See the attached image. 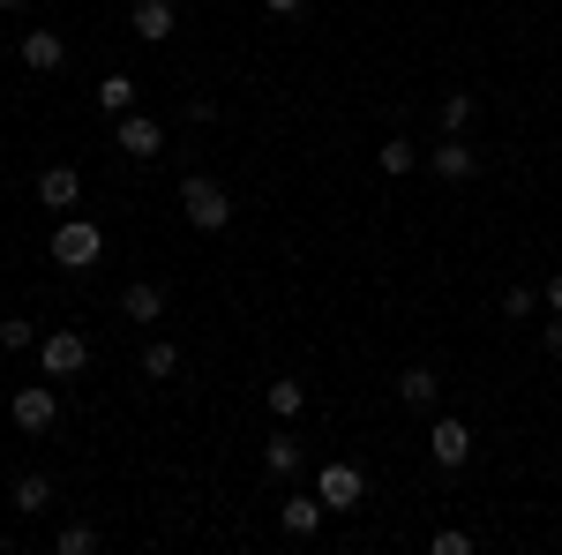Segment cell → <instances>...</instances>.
Listing matches in <instances>:
<instances>
[{
    "mask_svg": "<svg viewBox=\"0 0 562 555\" xmlns=\"http://www.w3.org/2000/svg\"><path fill=\"white\" fill-rule=\"evenodd\" d=\"M180 218H188L195 233H225V225H233V196L217 188L211 173H188V180H180Z\"/></svg>",
    "mask_w": 562,
    "mask_h": 555,
    "instance_id": "6da1fadb",
    "label": "cell"
},
{
    "mask_svg": "<svg viewBox=\"0 0 562 555\" xmlns=\"http://www.w3.org/2000/svg\"><path fill=\"white\" fill-rule=\"evenodd\" d=\"M98 256H105V225H98V218H60V225H53V263H60V270H98Z\"/></svg>",
    "mask_w": 562,
    "mask_h": 555,
    "instance_id": "7a4b0ae2",
    "label": "cell"
},
{
    "mask_svg": "<svg viewBox=\"0 0 562 555\" xmlns=\"http://www.w3.org/2000/svg\"><path fill=\"white\" fill-rule=\"evenodd\" d=\"M38 368L53 376V384L83 376V368H90V338H83V331H45V338H38Z\"/></svg>",
    "mask_w": 562,
    "mask_h": 555,
    "instance_id": "3957f363",
    "label": "cell"
},
{
    "mask_svg": "<svg viewBox=\"0 0 562 555\" xmlns=\"http://www.w3.org/2000/svg\"><path fill=\"white\" fill-rule=\"evenodd\" d=\"M8 421L23 428V435H45V428L60 421V390H53V376L45 384H23L15 398H8Z\"/></svg>",
    "mask_w": 562,
    "mask_h": 555,
    "instance_id": "277c9868",
    "label": "cell"
},
{
    "mask_svg": "<svg viewBox=\"0 0 562 555\" xmlns=\"http://www.w3.org/2000/svg\"><path fill=\"white\" fill-rule=\"evenodd\" d=\"M315 496H323V511H360V503H368V473L346 466V458H330L323 480H315Z\"/></svg>",
    "mask_w": 562,
    "mask_h": 555,
    "instance_id": "5b68a950",
    "label": "cell"
},
{
    "mask_svg": "<svg viewBox=\"0 0 562 555\" xmlns=\"http://www.w3.org/2000/svg\"><path fill=\"white\" fill-rule=\"evenodd\" d=\"M428 458L442 473H458L465 458H473V428L458 421V413H435V428H428Z\"/></svg>",
    "mask_w": 562,
    "mask_h": 555,
    "instance_id": "8992f818",
    "label": "cell"
},
{
    "mask_svg": "<svg viewBox=\"0 0 562 555\" xmlns=\"http://www.w3.org/2000/svg\"><path fill=\"white\" fill-rule=\"evenodd\" d=\"M428 173H435V180H473V173H480V151L465 143V135H442V143L428 151Z\"/></svg>",
    "mask_w": 562,
    "mask_h": 555,
    "instance_id": "52a82bcc",
    "label": "cell"
},
{
    "mask_svg": "<svg viewBox=\"0 0 562 555\" xmlns=\"http://www.w3.org/2000/svg\"><path fill=\"white\" fill-rule=\"evenodd\" d=\"M23 68H31V76H60V68H68V38H60V31H23Z\"/></svg>",
    "mask_w": 562,
    "mask_h": 555,
    "instance_id": "ba28073f",
    "label": "cell"
},
{
    "mask_svg": "<svg viewBox=\"0 0 562 555\" xmlns=\"http://www.w3.org/2000/svg\"><path fill=\"white\" fill-rule=\"evenodd\" d=\"M113 143H121L128 158H143V166H150V158L166 151V129H158L150 113H121V129H113Z\"/></svg>",
    "mask_w": 562,
    "mask_h": 555,
    "instance_id": "9c48e42d",
    "label": "cell"
},
{
    "mask_svg": "<svg viewBox=\"0 0 562 555\" xmlns=\"http://www.w3.org/2000/svg\"><path fill=\"white\" fill-rule=\"evenodd\" d=\"M38 203L68 218L76 203H83V173H76V166H45V173H38Z\"/></svg>",
    "mask_w": 562,
    "mask_h": 555,
    "instance_id": "30bf717a",
    "label": "cell"
},
{
    "mask_svg": "<svg viewBox=\"0 0 562 555\" xmlns=\"http://www.w3.org/2000/svg\"><path fill=\"white\" fill-rule=\"evenodd\" d=\"M278 525H285V541H315L323 533V496H285L278 503Z\"/></svg>",
    "mask_w": 562,
    "mask_h": 555,
    "instance_id": "8fae6325",
    "label": "cell"
},
{
    "mask_svg": "<svg viewBox=\"0 0 562 555\" xmlns=\"http://www.w3.org/2000/svg\"><path fill=\"white\" fill-rule=\"evenodd\" d=\"M301 466H307L301 435H293V428H278V435L262 443V473H270V480H293V473H301Z\"/></svg>",
    "mask_w": 562,
    "mask_h": 555,
    "instance_id": "7c38bea8",
    "label": "cell"
},
{
    "mask_svg": "<svg viewBox=\"0 0 562 555\" xmlns=\"http://www.w3.org/2000/svg\"><path fill=\"white\" fill-rule=\"evenodd\" d=\"M135 31H143L150 45H166L180 31V8H173V0H135Z\"/></svg>",
    "mask_w": 562,
    "mask_h": 555,
    "instance_id": "4fadbf2b",
    "label": "cell"
},
{
    "mask_svg": "<svg viewBox=\"0 0 562 555\" xmlns=\"http://www.w3.org/2000/svg\"><path fill=\"white\" fill-rule=\"evenodd\" d=\"M121 315H128V323H158V315H166V286L135 278L128 293H121Z\"/></svg>",
    "mask_w": 562,
    "mask_h": 555,
    "instance_id": "5bb4252c",
    "label": "cell"
},
{
    "mask_svg": "<svg viewBox=\"0 0 562 555\" xmlns=\"http://www.w3.org/2000/svg\"><path fill=\"white\" fill-rule=\"evenodd\" d=\"M397 398H405V406H420V413H428L435 398H442V376H435L428 360H413V368H405V376H397Z\"/></svg>",
    "mask_w": 562,
    "mask_h": 555,
    "instance_id": "9a60e30c",
    "label": "cell"
},
{
    "mask_svg": "<svg viewBox=\"0 0 562 555\" xmlns=\"http://www.w3.org/2000/svg\"><path fill=\"white\" fill-rule=\"evenodd\" d=\"M8 496H15V511H23V518L53 511V473H15V488H8Z\"/></svg>",
    "mask_w": 562,
    "mask_h": 555,
    "instance_id": "2e32d148",
    "label": "cell"
},
{
    "mask_svg": "<svg viewBox=\"0 0 562 555\" xmlns=\"http://www.w3.org/2000/svg\"><path fill=\"white\" fill-rule=\"evenodd\" d=\"M262 406H270L278 421H293V413L307 406V384H301V376H278V384H262Z\"/></svg>",
    "mask_w": 562,
    "mask_h": 555,
    "instance_id": "e0dca14e",
    "label": "cell"
},
{
    "mask_svg": "<svg viewBox=\"0 0 562 555\" xmlns=\"http://www.w3.org/2000/svg\"><path fill=\"white\" fill-rule=\"evenodd\" d=\"M143 376H150V384H173V376H180V345L150 338V345H143Z\"/></svg>",
    "mask_w": 562,
    "mask_h": 555,
    "instance_id": "ac0fdd59",
    "label": "cell"
},
{
    "mask_svg": "<svg viewBox=\"0 0 562 555\" xmlns=\"http://www.w3.org/2000/svg\"><path fill=\"white\" fill-rule=\"evenodd\" d=\"M98 106H105L113 121H121V113H135V76H105V84H98Z\"/></svg>",
    "mask_w": 562,
    "mask_h": 555,
    "instance_id": "d6986e66",
    "label": "cell"
},
{
    "mask_svg": "<svg viewBox=\"0 0 562 555\" xmlns=\"http://www.w3.org/2000/svg\"><path fill=\"white\" fill-rule=\"evenodd\" d=\"M473 129V90H450L442 98V135H465Z\"/></svg>",
    "mask_w": 562,
    "mask_h": 555,
    "instance_id": "ffe728a7",
    "label": "cell"
},
{
    "mask_svg": "<svg viewBox=\"0 0 562 555\" xmlns=\"http://www.w3.org/2000/svg\"><path fill=\"white\" fill-rule=\"evenodd\" d=\"M413 166H420V151H413L405 135H390V143H383V173H390V180H405Z\"/></svg>",
    "mask_w": 562,
    "mask_h": 555,
    "instance_id": "44dd1931",
    "label": "cell"
},
{
    "mask_svg": "<svg viewBox=\"0 0 562 555\" xmlns=\"http://www.w3.org/2000/svg\"><path fill=\"white\" fill-rule=\"evenodd\" d=\"M53 548H60V555H90V548H98V525H60Z\"/></svg>",
    "mask_w": 562,
    "mask_h": 555,
    "instance_id": "7402d4cb",
    "label": "cell"
},
{
    "mask_svg": "<svg viewBox=\"0 0 562 555\" xmlns=\"http://www.w3.org/2000/svg\"><path fill=\"white\" fill-rule=\"evenodd\" d=\"M532 308H540V293H532V286H503V315H510V323H525Z\"/></svg>",
    "mask_w": 562,
    "mask_h": 555,
    "instance_id": "603a6c76",
    "label": "cell"
},
{
    "mask_svg": "<svg viewBox=\"0 0 562 555\" xmlns=\"http://www.w3.org/2000/svg\"><path fill=\"white\" fill-rule=\"evenodd\" d=\"M23 345H38V331H31L23 315H8V323H0V353H23Z\"/></svg>",
    "mask_w": 562,
    "mask_h": 555,
    "instance_id": "cb8c5ba5",
    "label": "cell"
},
{
    "mask_svg": "<svg viewBox=\"0 0 562 555\" xmlns=\"http://www.w3.org/2000/svg\"><path fill=\"white\" fill-rule=\"evenodd\" d=\"M435 555H473V533H458V525H442V533H435Z\"/></svg>",
    "mask_w": 562,
    "mask_h": 555,
    "instance_id": "d4e9b609",
    "label": "cell"
},
{
    "mask_svg": "<svg viewBox=\"0 0 562 555\" xmlns=\"http://www.w3.org/2000/svg\"><path fill=\"white\" fill-rule=\"evenodd\" d=\"M540 345H548V353H555V360H562V315H555V323H548V331H540Z\"/></svg>",
    "mask_w": 562,
    "mask_h": 555,
    "instance_id": "484cf974",
    "label": "cell"
},
{
    "mask_svg": "<svg viewBox=\"0 0 562 555\" xmlns=\"http://www.w3.org/2000/svg\"><path fill=\"white\" fill-rule=\"evenodd\" d=\"M540 300H548V308H555V315H562V270H555V278H548V293H540Z\"/></svg>",
    "mask_w": 562,
    "mask_h": 555,
    "instance_id": "4316f807",
    "label": "cell"
},
{
    "mask_svg": "<svg viewBox=\"0 0 562 555\" xmlns=\"http://www.w3.org/2000/svg\"><path fill=\"white\" fill-rule=\"evenodd\" d=\"M262 8H270V15H293V8H301V0H262Z\"/></svg>",
    "mask_w": 562,
    "mask_h": 555,
    "instance_id": "83f0119b",
    "label": "cell"
},
{
    "mask_svg": "<svg viewBox=\"0 0 562 555\" xmlns=\"http://www.w3.org/2000/svg\"><path fill=\"white\" fill-rule=\"evenodd\" d=\"M15 8H31V0H0V15H15Z\"/></svg>",
    "mask_w": 562,
    "mask_h": 555,
    "instance_id": "f1b7e54d",
    "label": "cell"
}]
</instances>
